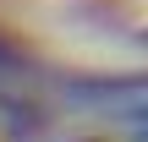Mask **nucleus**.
Here are the masks:
<instances>
[{
    "mask_svg": "<svg viewBox=\"0 0 148 142\" xmlns=\"http://www.w3.org/2000/svg\"><path fill=\"white\" fill-rule=\"evenodd\" d=\"M71 142H99V137H71Z\"/></svg>",
    "mask_w": 148,
    "mask_h": 142,
    "instance_id": "1",
    "label": "nucleus"
}]
</instances>
